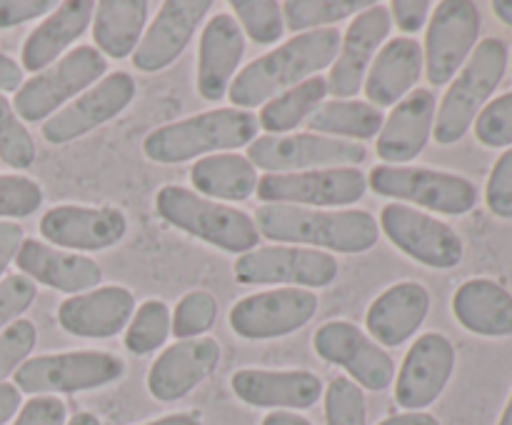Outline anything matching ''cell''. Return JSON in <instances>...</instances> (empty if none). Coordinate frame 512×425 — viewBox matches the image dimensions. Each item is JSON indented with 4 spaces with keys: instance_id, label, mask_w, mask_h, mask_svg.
Masks as SVG:
<instances>
[{
    "instance_id": "obj_52",
    "label": "cell",
    "mask_w": 512,
    "mask_h": 425,
    "mask_svg": "<svg viewBox=\"0 0 512 425\" xmlns=\"http://www.w3.org/2000/svg\"><path fill=\"white\" fill-rule=\"evenodd\" d=\"M378 425H440V420L430 413H400L380 420Z\"/></svg>"
},
{
    "instance_id": "obj_41",
    "label": "cell",
    "mask_w": 512,
    "mask_h": 425,
    "mask_svg": "<svg viewBox=\"0 0 512 425\" xmlns=\"http://www.w3.org/2000/svg\"><path fill=\"white\" fill-rule=\"evenodd\" d=\"M43 205V188L28 175H0V218H28Z\"/></svg>"
},
{
    "instance_id": "obj_3",
    "label": "cell",
    "mask_w": 512,
    "mask_h": 425,
    "mask_svg": "<svg viewBox=\"0 0 512 425\" xmlns=\"http://www.w3.org/2000/svg\"><path fill=\"white\" fill-rule=\"evenodd\" d=\"M260 123L253 113L240 108L205 110L193 118L155 128L143 140L145 158L160 165H175L205 153L235 150L250 145Z\"/></svg>"
},
{
    "instance_id": "obj_31",
    "label": "cell",
    "mask_w": 512,
    "mask_h": 425,
    "mask_svg": "<svg viewBox=\"0 0 512 425\" xmlns=\"http://www.w3.org/2000/svg\"><path fill=\"white\" fill-rule=\"evenodd\" d=\"M190 183L198 195L223 203H243L258 190V173L243 155H205L190 168Z\"/></svg>"
},
{
    "instance_id": "obj_6",
    "label": "cell",
    "mask_w": 512,
    "mask_h": 425,
    "mask_svg": "<svg viewBox=\"0 0 512 425\" xmlns=\"http://www.w3.org/2000/svg\"><path fill=\"white\" fill-rule=\"evenodd\" d=\"M105 73H108V63L103 53L90 45H80L65 53L58 63L45 68L43 73H35L20 85L13 100L15 115L25 123L53 118L68 100L73 103L80 93L100 83Z\"/></svg>"
},
{
    "instance_id": "obj_24",
    "label": "cell",
    "mask_w": 512,
    "mask_h": 425,
    "mask_svg": "<svg viewBox=\"0 0 512 425\" xmlns=\"http://www.w3.org/2000/svg\"><path fill=\"white\" fill-rule=\"evenodd\" d=\"M435 125V93L428 88H415L405 95L378 135L380 158L388 165H403L418 158L428 145Z\"/></svg>"
},
{
    "instance_id": "obj_20",
    "label": "cell",
    "mask_w": 512,
    "mask_h": 425,
    "mask_svg": "<svg viewBox=\"0 0 512 425\" xmlns=\"http://www.w3.org/2000/svg\"><path fill=\"white\" fill-rule=\"evenodd\" d=\"M210 10V0H168L160 5V13L133 53L135 68L140 73H160L173 65Z\"/></svg>"
},
{
    "instance_id": "obj_26",
    "label": "cell",
    "mask_w": 512,
    "mask_h": 425,
    "mask_svg": "<svg viewBox=\"0 0 512 425\" xmlns=\"http://www.w3.org/2000/svg\"><path fill=\"white\" fill-rule=\"evenodd\" d=\"M245 53V38L233 15L220 13L208 20L200 35L198 50V93L218 103L230 90Z\"/></svg>"
},
{
    "instance_id": "obj_11",
    "label": "cell",
    "mask_w": 512,
    "mask_h": 425,
    "mask_svg": "<svg viewBox=\"0 0 512 425\" xmlns=\"http://www.w3.org/2000/svg\"><path fill=\"white\" fill-rule=\"evenodd\" d=\"M338 260L303 245H265L235 260V280L243 285L285 283L290 288H325L338 278Z\"/></svg>"
},
{
    "instance_id": "obj_55",
    "label": "cell",
    "mask_w": 512,
    "mask_h": 425,
    "mask_svg": "<svg viewBox=\"0 0 512 425\" xmlns=\"http://www.w3.org/2000/svg\"><path fill=\"white\" fill-rule=\"evenodd\" d=\"M493 10L505 25H510V28H512V0H495Z\"/></svg>"
},
{
    "instance_id": "obj_23",
    "label": "cell",
    "mask_w": 512,
    "mask_h": 425,
    "mask_svg": "<svg viewBox=\"0 0 512 425\" xmlns=\"http://www.w3.org/2000/svg\"><path fill=\"white\" fill-rule=\"evenodd\" d=\"M243 403L273 410H308L323 398V380L310 370L243 368L230 380Z\"/></svg>"
},
{
    "instance_id": "obj_25",
    "label": "cell",
    "mask_w": 512,
    "mask_h": 425,
    "mask_svg": "<svg viewBox=\"0 0 512 425\" xmlns=\"http://www.w3.org/2000/svg\"><path fill=\"white\" fill-rule=\"evenodd\" d=\"M430 313V293L415 280L390 285L370 303L365 325L380 348H398L418 333Z\"/></svg>"
},
{
    "instance_id": "obj_16",
    "label": "cell",
    "mask_w": 512,
    "mask_h": 425,
    "mask_svg": "<svg viewBox=\"0 0 512 425\" xmlns=\"http://www.w3.org/2000/svg\"><path fill=\"white\" fill-rule=\"evenodd\" d=\"M135 98V80L130 73L115 70L100 83L80 93L78 98L43 123V138L50 145H65L98 125L123 113Z\"/></svg>"
},
{
    "instance_id": "obj_19",
    "label": "cell",
    "mask_w": 512,
    "mask_h": 425,
    "mask_svg": "<svg viewBox=\"0 0 512 425\" xmlns=\"http://www.w3.org/2000/svg\"><path fill=\"white\" fill-rule=\"evenodd\" d=\"M388 33L390 13L385 5L375 3L368 10L355 15V20L340 38L338 58H335L328 78V93H333L340 100L358 95L365 83V75L373 65L375 53L383 45V40L388 38Z\"/></svg>"
},
{
    "instance_id": "obj_29",
    "label": "cell",
    "mask_w": 512,
    "mask_h": 425,
    "mask_svg": "<svg viewBox=\"0 0 512 425\" xmlns=\"http://www.w3.org/2000/svg\"><path fill=\"white\" fill-rule=\"evenodd\" d=\"M95 15V3L90 0H68L58 3V8L25 38L23 68L30 73H43L53 63H58L60 55L88 30L90 20Z\"/></svg>"
},
{
    "instance_id": "obj_46",
    "label": "cell",
    "mask_w": 512,
    "mask_h": 425,
    "mask_svg": "<svg viewBox=\"0 0 512 425\" xmlns=\"http://www.w3.org/2000/svg\"><path fill=\"white\" fill-rule=\"evenodd\" d=\"M68 408L55 395H33L25 405H20L13 425H65Z\"/></svg>"
},
{
    "instance_id": "obj_47",
    "label": "cell",
    "mask_w": 512,
    "mask_h": 425,
    "mask_svg": "<svg viewBox=\"0 0 512 425\" xmlns=\"http://www.w3.org/2000/svg\"><path fill=\"white\" fill-rule=\"evenodd\" d=\"M55 8L58 5L53 0H0V30L15 28V25H23L45 13H53Z\"/></svg>"
},
{
    "instance_id": "obj_18",
    "label": "cell",
    "mask_w": 512,
    "mask_h": 425,
    "mask_svg": "<svg viewBox=\"0 0 512 425\" xmlns=\"http://www.w3.org/2000/svg\"><path fill=\"white\" fill-rule=\"evenodd\" d=\"M40 233L58 248L105 250L118 245L128 233V218L118 208H85V205H55L40 218Z\"/></svg>"
},
{
    "instance_id": "obj_56",
    "label": "cell",
    "mask_w": 512,
    "mask_h": 425,
    "mask_svg": "<svg viewBox=\"0 0 512 425\" xmlns=\"http://www.w3.org/2000/svg\"><path fill=\"white\" fill-rule=\"evenodd\" d=\"M65 425H103L93 413H75Z\"/></svg>"
},
{
    "instance_id": "obj_28",
    "label": "cell",
    "mask_w": 512,
    "mask_h": 425,
    "mask_svg": "<svg viewBox=\"0 0 512 425\" xmlns=\"http://www.w3.org/2000/svg\"><path fill=\"white\" fill-rule=\"evenodd\" d=\"M423 48L415 38H393L375 55L368 75H365V95L373 108L398 105L423 75Z\"/></svg>"
},
{
    "instance_id": "obj_15",
    "label": "cell",
    "mask_w": 512,
    "mask_h": 425,
    "mask_svg": "<svg viewBox=\"0 0 512 425\" xmlns=\"http://www.w3.org/2000/svg\"><path fill=\"white\" fill-rule=\"evenodd\" d=\"M313 348L323 360L348 370L353 375V383L363 385L365 390L380 393L393 383V358L355 323L330 320L320 325L315 330Z\"/></svg>"
},
{
    "instance_id": "obj_38",
    "label": "cell",
    "mask_w": 512,
    "mask_h": 425,
    "mask_svg": "<svg viewBox=\"0 0 512 425\" xmlns=\"http://www.w3.org/2000/svg\"><path fill=\"white\" fill-rule=\"evenodd\" d=\"M218 318V300L208 290H190L178 300L170 333L180 340L203 338Z\"/></svg>"
},
{
    "instance_id": "obj_48",
    "label": "cell",
    "mask_w": 512,
    "mask_h": 425,
    "mask_svg": "<svg viewBox=\"0 0 512 425\" xmlns=\"http://www.w3.org/2000/svg\"><path fill=\"white\" fill-rule=\"evenodd\" d=\"M430 8L433 5L428 0H395L390 5V10H393L390 15H393L403 33H418V30H423L425 20H428Z\"/></svg>"
},
{
    "instance_id": "obj_5",
    "label": "cell",
    "mask_w": 512,
    "mask_h": 425,
    "mask_svg": "<svg viewBox=\"0 0 512 425\" xmlns=\"http://www.w3.org/2000/svg\"><path fill=\"white\" fill-rule=\"evenodd\" d=\"M505 68H508V48L503 40L485 38L475 45L468 63L460 68L458 78L443 95V103L435 115V143L453 145L468 133L503 80Z\"/></svg>"
},
{
    "instance_id": "obj_50",
    "label": "cell",
    "mask_w": 512,
    "mask_h": 425,
    "mask_svg": "<svg viewBox=\"0 0 512 425\" xmlns=\"http://www.w3.org/2000/svg\"><path fill=\"white\" fill-rule=\"evenodd\" d=\"M23 85V68L10 55L0 53V93H18Z\"/></svg>"
},
{
    "instance_id": "obj_34",
    "label": "cell",
    "mask_w": 512,
    "mask_h": 425,
    "mask_svg": "<svg viewBox=\"0 0 512 425\" xmlns=\"http://www.w3.org/2000/svg\"><path fill=\"white\" fill-rule=\"evenodd\" d=\"M325 95H328V80L323 75L308 78L305 83L275 95L263 105L258 118L260 128L275 135H285L288 130L298 128L303 120H308L325 103Z\"/></svg>"
},
{
    "instance_id": "obj_1",
    "label": "cell",
    "mask_w": 512,
    "mask_h": 425,
    "mask_svg": "<svg viewBox=\"0 0 512 425\" xmlns=\"http://www.w3.org/2000/svg\"><path fill=\"white\" fill-rule=\"evenodd\" d=\"M343 35L335 28H320L300 33L280 48L260 55L245 65L243 73L230 83L228 98L233 108H255L273 100L275 95L315 78L320 70L335 63Z\"/></svg>"
},
{
    "instance_id": "obj_2",
    "label": "cell",
    "mask_w": 512,
    "mask_h": 425,
    "mask_svg": "<svg viewBox=\"0 0 512 425\" xmlns=\"http://www.w3.org/2000/svg\"><path fill=\"white\" fill-rule=\"evenodd\" d=\"M255 225L273 243L303 245L333 253H365L380 238V225L368 210H315L298 205H260Z\"/></svg>"
},
{
    "instance_id": "obj_30",
    "label": "cell",
    "mask_w": 512,
    "mask_h": 425,
    "mask_svg": "<svg viewBox=\"0 0 512 425\" xmlns=\"http://www.w3.org/2000/svg\"><path fill=\"white\" fill-rule=\"evenodd\" d=\"M453 313L465 330L483 338L512 335V295L495 280H465L453 295Z\"/></svg>"
},
{
    "instance_id": "obj_43",
    "label": "cell",
    "mask_w": 512,
    "mask_h": 425,
    "mask_svg": "<svg viewBox=\"0 0 512 425\" xmlns=\"http://www.w3.org/2000/svg\"><path fill=\"white\" fill-rule=\"evenodd\" d=\"M38 343V330L28 318H18L0 333V383L28 360Z\"/></svg>"
},
{
    "instance_id": "obj_39",
    "label": "cell",
    "mask_w": 512,
    "mask_h": 425,
    "mask_svg": "<svg viewBox=\"0 0 512 425\" xmlns=\"http://www.w3.org/2000/svg\"><path fill=\"white\" fill-rule=\"evenodd\" d=\"M0 160L13 170H28L35 163L33 138L3 93H0Z\"/></svg>"
},
{
    "instance_id": "obj_42",
    "label": "cell",
    "mask_w": 512,
    "mask_h": 425,
    "mask_svg": "<svg viewBox=\"0 0 512 425\" xmlns=\"http://www.w3.org/2000/svg\"><path fill=\"white\" fill-rule=\"evenodd\" d=\"M475 138L485 148H508L512 145V90L490 100L475 118Z\"/></svg>"
},
{
    "instance_id": "obj_35",
    "label": "cell",
    "mask_w": 512,
    "mask_h": 425,
    "mask_svg": "<svg viewBox=\"0 0 512 425\" xmlns=\"http://www.w3.org/2000/svg\"><path fill=\"white\" fill-rule=\"evenodd\" d=\"M370 0H288L283 3V20L290 33H308L368 10Z\"/></svg>"
},
{
    "instance_id": "obj_17",
    "label": "cell",
    "mask_w": 512,
    "mask_h": 425,
    "mask_svg": "<svg viewBox=\"0 0 512 425\" xmlns=\"http://www.w3.org/2000/svg\"><path fill=\"white\" fill-rule=\"evenodd\" d=\"M455 370V348L445 335L425 333L413 343L395 380V403L418 413L443 395Z\"/></svg>"
},
{
    "instance_id": "obj_51",
    "label": "cell",
    "mask_w": 512,
    "mask_h": 425,
    "mask_svg": "<svg viewBox=\"0 0 512 425\" xmlns=\"http://www.w3.org/2000/svg\"><path fill=\"white\" fill-rule=\"evenodd\" d=\"M20 405H23V393H20L15 385L0 383V425H5L10 418H15Z\"/></svg>"
},
{
    "instance_id": "obj_54",
    "label": "cell",
    "mask_w": 512,
    "mask_h": 425,
    "mask_svg": "<svg viewBox=\"0 0 512 425\" xmlns=\"http://www.w3.org/2000/svg\"><path fill=\"white\" fill-rule=\"evenodd\" d=\"M145 425H200V418L195 413H173L165 415V418L150 420Z\"/></svg>"
},
{
    "instance_id": "obj_9",
    "label": "cell",
    "mask_w": 512,
    "mask_h": 425,
    "mask_svg": "<svg viewBox=\"0 0 512 425\" xmlns=\"http://www.w3.org/2000/svg\"><path fill=\"white\" fill-rule=\"evenodd\" d=\"M368 150L353 140L325 138L315 133L263 135L248 145V160L253 168L268 173H303L320 168H355Z\"/></svg>"
},
{
    "instance_id": "obj_53",
    "label": "cell",
    "mask_w": 512,
    "mask_h": 425,
    "mask_svg": "<svg viewBox=\"0 0 512 425\" xmlns=\"http://www.w3.org/2000/svg\"><path fill=\"white\" fill-rule=\"evenodd\" d=\"M263 425H313L308 418L298 413H288V410H275V413L265 415Z\"/></svg>"
},
{
    "instance_id": "obj_10",
    "label": "cell",
    "mask_w": 512,
    "mask_h": 425,
    "mask_svg": "<svg viewBox=\"0 0 512 425\" xmlns=\"http://www.w3.org/2000/svg\"><path fill=\"white\" fill-rule=\"evenodd\" d=\"M368 178L358 168H320L303 173H268L258 180V195L268 205L340 208L363 200Z\"/></svg>"
},
{
    "instance_id": "obj_44",
    "label": "cell",
    "mask_w": 512,
    "mask_h": 425,
    "mask_svg": "<svg viewBox=\"0 0 512 425\" xmlns=\"http://www.w3.org/2000/svg\"><path fill=\"white\" fill-rule=\"evenodd\" d=\"M35 295L38 285L28 275L13 273L0 280V333L33 305Z\"/></svg>"
},
{
    "instance_id": "obj_22",
    "label": "cell",
    "mask_w": 512,
    "mask_h": 425,
    "mask_svg": "<svg viewBox=\"0 0 512 425\" xmlns=\"http://www.w3.org/2000/svg\"><path fill=\"white\" fill-rule=\"evenodd\" d=\"M220 363L215 338H190L170 345L158 355L148 373V390L160 403H175L198 388Z\"/></svg>"
},
{
    "instance_id": "obj_27",
    "label": "cell",
    "mask_w": 512,
    "mask_h": 425,
    "mask_svg": "<svg viewBox=\"0 0 512 425\" xmlns=\"http://www.w3.org/2000/svg\"><path fill=\"white\" fill-rule=\"evenodd\" d=\"M15 265L33 283H43L60 293H88L103 280L98 263L85 255L60 253L40 240L28 238L15 255Z\"/></svg>"
},
{
    "instance_id": "obj_21",
    "label": "cell",
    "mask_w": 512,
    "mask_h": 425,
    "mask_svg": "<svg viewBox=\"0 0 512 425\" xmlns=\"http://www.w3.org/2000/svg\"><path fill=\"white\" fill-rule=\"evenodd\" d=\"M135 313V298L123 285H103L65 298L58 305V325L75 338L105 340L123 333Z\"/></svg>"
},
{
    "instance_id": "obj_13",
    "label": "cell",
    "mask_w": 512,
    "mask_h": 425,
    "mask_svg": "<svg viewBox=\"0 0 512 425\" xmlns=\"http://www.w3.org/2000/svg\"><path fill=\"white\" fill-rule=\"evenodd\" d=\"M380 228L390 243L408 258L428 268L448 270L463 260V240L450 225L403 203H390L380 210Z\"/></svg>"
},
{
    "instance_id": "obj_7",
    "label": "cell",
    "mask_w": 512,
    "mask_h": 425,
    "mask_svg": "<svg viewBox=\"0 0 512 425\" xmlns=\"http://www.w3.org/2000/svg\"><path fill=\"white\" fill-rule=\"evenodd\" d=\"M13 375L20 393H83L123 378L125 363L108 350H68L25 360Z\"/></svg>"
},
{
    "instance_id": "obj_32",
    "label": "cell",
    "mask_w": 512,
    "mask_h": 425,
    "mask_svg": "<svg viewBox=\"0 0 512 425\" xmlns=\"http://www.w3.org/2000/svg\"><path fill=\"white\" fill-rule=\"evenodd\" d=\"M150 5L145 0H103L95 5L93 40L100 53L123 60L143 38Z\"/></svg>"
},
{
    "instance_id": "obj_45",
    "label": "cell",
    "mask_w": 512,
    "mask_h": 425,
    "mask_svg": "<svg viewBox=\"0 0 512 425\" xmlns=\"http://www.w3.org/2000/svg\"><path fill=\"white\" fill-rule=\"evenodd\" d=\"M485 203L495 218L512 220V148L495 160L485 185Z\"/></svg>"
},
{
    "instance_id": "obj_37",
    "label": "cell",
    "mask_w": 512,
    "mask_h": 425,
    "mask_svg": "<svg viewBox=\"0 0 512 425\" xmlns=\"http://www.w3.org/2000/svg\"><path fill=\"white\" fill-rule=\"evenodd\" d=\"M230 8L253 43L270 45L283 35V5L278 0H233Z\"/></svg>"
},
{
    "instance_id": "obj_40",
    "label": "cell",
    "mask_w": 512,
    "mask_h": 425,
    "mask_svg": "<svg viewBox=\"0 0 512 425\" xmlns=\"http://www.w3.org/2000/svg\"><path fill=\"white\" fill-rule=\"evenodd\" d=\"M325 425H368L363 390L345 375L325 390Z\"/></svg>"
},
{
    "instance_id": "obj_57",
    "label": "cell",
    "mask_w": 512,
    "mask_h": 425,
    "mask_svg": "<svg viewBox=\"0 0 512 425\" xmlns=\"http://www.w3.org/2000/svg\"><path fill=\"white\" fill-rule=\"evenodd\" d=\"M498 425H512V395H510L508 405H505L503 415H500V423Z\"/></svg>"
},
{
    "instance_id": "obj_8",
    "label": "cell",
    "mask_w": 512,
    "mask_h": 425,
    "mask_svg": "<svg viewBox=\"0 0 512 425\" xmlns=\"http://www.w3.org/2000/svg\"><path fill=\"white\" fill-rule=\"evenodd\" d=\"M370 188L385 198L405 200L433 213L465 215L478 205V188L463 175L448 170L408 168V165H375Z\"/></svg>"
},
{
    "instance_id": "obj_36",
    "label": "cell",
    "mask_w": 512,
    "mask_h": 425,
    "mask_svg": "<svg viewBox=\"0 0 512 425\" xmlns=\"http://www.w3.org/2000/svg\"><path fill=\"white\" fill-rule=\"evenodd\" d=\"M173 325V313L163 300H145L130 318L125 330V348L135 355H148L163 348Z\"/></svg>"
},
{
    "instance_id": "obj_14",
    "label": "cell",
    "mask_w": 512,
    "mask_h": 425,
    "mask_svg": "<svg viewBox=\"0 0 512 425\" xmlns=\"http://www.w3.org/2000/svg\"><path fill=\"white\" fill-rule=\"evenodd\" d=\"M318 313V295L308 288H275L248 295L230 308V328L248 340L295 333Z\"/></svg>"
},
{
    "instance_id": "obj_49",
    "label": "cell",
    "mask_w": 512,
    "mask_h": 425,
    "mask_svg": "<svg viewBox=\"0 0 512 425\" xmlns=\"http://www.w3.org/2000/svg\"><path fill=\"white\" fill-rule=\"evenodd\" d=\"M23 240V228L18 223H13V220H0V280H3V273L8 270V265L15 260V255H18Z\"/></svg>"
},
{
    "instance_id": "obj_4",
    "label": "cell",
    "mask_w": 512,
    "mask_h": 425,
    "mask_svg": "<svg viewBox=\"0 0 512 425\" xmlns=\"http://www.w3.org/2000/svg\"><path fill=\"white\" fill-rule=\"evenodd\" d=\"M155 210L175 228L228 253L243 255L258 248V225L248 213L203 198L183 185H163L155 195Z\"/></svg>"
},
{
    "instance_id": "obj_12",
    "label": "cell",
    "mask_w": 512,
    "mask_h": 425,
    "mask_svg": "<svg viewBox=\"0 0 512 425\" xmlns=\"http://www.w3.org/2000/svg\"><path fill=\"white\" fill-rule=\"evenodd\" d=\"M480 35L478 5L468 0H443L435 5L425 33V73L430 85H445L460 73Z\"/></svg>"
},
{
    "instance_id": "obj_33",
    "label": "cell",
    "mask_w": 512,
    "mask_h": 425,
    "mask_svg": "<svg viewBox=\"0 0 512 425\" xmlns=\"http://www.w3.org/2000/svg\"><path fill=\"white\" fill-rule=\"evenodd\" d=\"M308 130L315 135L338 140H370L383 130V113L360 100H328L308 120Z\"/></svg>"
}]
</instances>
